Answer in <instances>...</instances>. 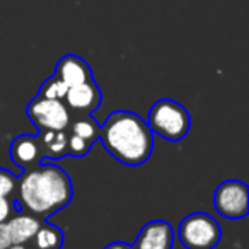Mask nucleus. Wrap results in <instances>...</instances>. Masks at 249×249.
<instances>
[{
  "label": "nucleus",
  "mask_w": 249,
  "mask_h": 249,
  "mask_svg": "<svg viewBox=\"0 0 249 249\" xmlns=\"http://www.w3.org/2000/svg\"><path fill=\"white\" fill-rule=\"evenodd\" d=\"M18 201L24 212L46 220L73 198L70 176L60 166L39 162L18 178Z\"/></svg>",
  "instance_id": "nucleus-1"
},
{
  "label": "nucleus",
  "mask_w": 249,
  "mask_h": 249,
  "mask_svg": "<svg viewBox=\"0 0 249 249\" xmlns=\"http://www.w3.org/2000/svg\"><path fill=\"white\" fill-rule=\"evenodd\" d=\"M99 139L106 152L124 166L147 162L154 150V133L133 111H113L99 126Z\"/></svg>",
  "instance_id": "nucleus-2"
},
{
  "label": "nucleus",
  "mask_w": 249,
  "mask_h": 249,
  "mask_svg": "<svg viewBox=\"0 0 249 249\" xmlns=\"http://www.w3.org/2000/svg\"><path fill=\"white\" fill-rule=\"evenodd\" d=\"M147 124L152 133L169 142H179L188 135L191 126L190 113L179 103L164 97L150 106Z\"/></svg>",
  "instance_id": "nucleus-3"
},
{
  "label": "nucleus",
  "mask_w": 249,
  "mask_h": 249,
  "mask_svg": "<svg viewBox=\"0 0 249 249\" xmlns=\"http://www.w3.org/2000/svg\"><path fill=\"white\" fill-rule=\"evenodd\" d=\"M178 239L186 249H215L222 239V229L212 215L195 212L181 220Z\"/></svg>",
  "instance_id": "nucleus-4"
},
{
  "label": "nucleus",
  "mask_w": 249,
  "mask_h": 249,
  "mask_svg": "<svg viewBox=\"0 0 249 249\" xmlns=\"http://www.w3.org/2000/svg\"><path fill=\"white\" fill-rule=\"evenodd\" d=\"M26 114L35 123L38 132L41 130H69L70 120H72V113L63 101L46 99L43 96H36L28 104Z\"/></svg>",
  "instance_id": "nucleus-5"
},
{
  "label": "nucleus",
  "mask_w": 249,
  "mask_h": 249,
  "mask_svg": "<svg viewBox=\"0 0 249 249\" xmlns=\"http://www.w3.org/2000/svg\"><path fill=\"white\" fill-rule=\"evenodd\" d=\"M213 207L218 215L229 220L246 217L249 208L248 184L239 179H227L220 183L213 193Z\"/></svg>",
  "instance_id": "nucleus-6"
},
{
  "label": "nucleus",
  "mask_w": 249,
  "mask_h": 249,
  "mask_svg": "<svg viewBox=\"0 0 249 249\" xmlns=\"http://www.w3.org/2000/svg\"><path fill=\"white\" fill-rule=\"evenodd\" d=\"M103 94L97 87L96 80H87L79 86H73L67 89V94L63 97V103L69 107L72 116H80V114H90L101 106Z\"/></svg>",
  "instance_id": "nucleus-7"
},
{
  "label": "nucleus",
  "mask_w": 249,
  "mask_h": 249,
  "mask_svg": "<svg viewBox=\"0 0 249 249\" xmlns=\"http://www.w3.org/2000/svg\"><path fill=\"white\" fill-rule=\"evenodd\" d=\"M174 231L166 220H150L140 229L135 249H173Z\"/></svg>",
  "instance_id": "nucleus-8"
},
{
  "label": "nucleus",
  "mask_w": 249,
  "mask_h": 249,
  "mask_svg": "<svg viewBox=\"0 0 249 249\" xmlns=\"http://www.w3.org/2000/svg\"><path fill=\"white\" fill-rule=\"evenodd\" d=\"M53 75L60 79L67 87H73L84 84L87 80H92V70H90L89 63L84 58L77 55H65L58 60L55 67V73Z\"/></svg>",
  "instance_id": "nucleus-9"
},
{
  "label": "nucleus",
  "mask_w": 249,
  "mask_h": 249,
  "mask_svg": "<svg viewBox=\"0 0 249 249\" xmlns=\"http://www.w3.org/2000/svg\"><path fill=\"white\" fill-rule=\"evenodd\" d=\"M11 159L19 169H29L43 160L38 135H19L11 143Z\"/></svg>",
  "instance_id": "nucleus-10"
},
{
  "label": "nucleus",
  "mask_w": 249,
  "mask_h": 249,
  "mask_svg": "<svg viewBox=\"0 0 249 249\" xmlns=\"http://www.w3.org/2000/svg\"><path fill=\"white\" fill-rule=\"evenodd\" d=\"M38 142L43 159L58 160L69 156V130H41Z\"/></svg>",
  "instance_id": "nucleus-11"
},
{
  "label": "nucleus",
  "mask_w": 249,
  "mask_h": 249,
  "mask_svg": "<svg viewBox=\"0 0 249 249\" xmlns=\"http://www.w3.org/2000/svg\"><path fill=\"white\" fill-rule=\"evenodd\" d=\"M43 222L45 220L28 213V212L12 215V217L5 222V224H7L9 235H11V242L12 244H28L33 239V235L36 234V231L41 227Z\"/></svg>",
  "instance_id": "nucleus-12"
},
{
  "label": "nucleus",
  "mask_w": 249,
  "mask_h": 249,
  "mask_svg": "<svg viewBox=\"0 0 249 249\" xmlns=\"http://www.w3.org/2000/svg\"><path fill=\"white\" fill-rule=\"evenodd\" d=\"M29 242H31V249H62L65 235L60 227L43 222Z\"/></svg>",
  "instance_id": "nucleus-13"
},
{
  "label": "nucleus",
  "mask_w": 249,
  "mask_h": 249,
  "mask_svg": "<svg viewBox=\"0 0 249 249\" xmlns=\"http://www.w3.org/2000/svg\"><path fill=\"white\" fill-rule=\"evenodd\" d=\"M69 133L80 137V139L87 140V142L94 145V142L99 139V124L89 114H80V116H75L70 120Z\"/></svg>",
  "instance_id": "nucleus-14"
},
{
  "label": "nucleus",
  "mask_w": 249,
  "mask_h": 249,
  "mask_svg": "<svg viewBox=\"0 0 249 249\" xmlns=\"http://www.w3.org/2000/svg\"><path fill=\"white\" fill-rule=\"evenodd\" d=\"M67 89H69V87H67L62 80L56 79L55 75H52L50 79H46L45 82L41 84L38 96H43V97H46V99L63 101V97H65V94H67Z\"/></svg>",
  "instance_id": "nucleus-15"
},
{
  "label": "nucleus",
  "mask_w": 249,
  "mask_h": 249,
  "mask_svg": "<svg viewBox=\"0 0 249 249\" xmlns=\"http://www.w3.org/2000/svg\"><path fill=\"white\" fill-rule=\"evenodd\" d=\"M90 149H92V143H89L87 140L80 139V137L69 133V156L86 157Z\"/></svg>",
  "instance_id": "nucleus-16"
},
{
  "label": "nucleus",
  "mask_w": 249,
  "mask_h": 249,
  "mask_svg": "<svg viewBox=\"0 0 249 249\" xmlns=\"http://www.w3.org/2000/svg\"><path fill=\"white\" fill-rule=\"evenodd\" d=\"M18 188V178L7 169L0 167V196H11Z\"/></svg>",
  "instance_id": "nucleus-17"
},
{
  "label": "nucleus",
  "mask_w": 249,
  "mask_h": 249,
  "mask_svg": "<svg viewBox=\"0 0 249 249\" xmlns=\"http://www.w3.org/2000/svg\"><path fill=\"white\" fill-rule=\"evenodd\" d=\"M14 215V201L11 196H0V224H5Z\"/></svg>",
  "instance_id": "nucleus-18"
},
{
  "label": "nucleus",
  "mask_w": 249,
  "mask_h": 249,
  "mask_svg": "<svg viewBox=\"0 0 249 249\" xmlns=\"http://www.w3.org/2000/svg\"><path fill=\"white\" fill-rule=\"evenodd\" d=\"M11 244L12 242L7 231V224H0V249H7Z\"/></svg>",
  "instance_id": "nucleus-19"
},
{
  "label": "nucleus",
  "mask_w": 249,
  "mask_h": 249,
  "mask_svg": "<svg viewBox=\"0 0 249 249\" xmlns=\"http://www.w3.org/2000/svg\"><path fill=\"white\" fill-rule=\"evenodd\" d=\"M104 249H135L133 244H126V242H121V241H114L109 242Z\"/></svg>",
  "instance_id": "nucleus-20"
},
{
  "label": "nucleus",
  "mask_w": 249,
  "mask_h": 249,
  "mask_svg": "<svg viewBox=\"0 0 249 249\" xmlns=\"http://www.w3.org/2000/svg\"><path fill=\"white\" fill-rule=\"evenodd\" d=\"M7 249H31V246H28V244H11Z\"/></svg>",
  "instance_id": "nucleus-21"
}]
</instances>
